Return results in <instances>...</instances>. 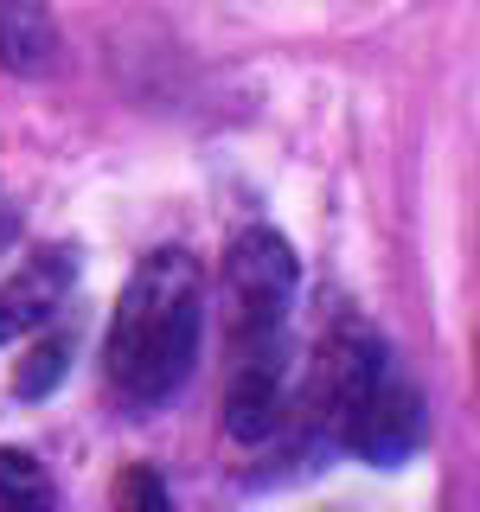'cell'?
<instances>
[{"instance_id":"cell-1","label":"cell","mask_w":480,"mask_h":512,"mask_svg":"<svg viewBox=\"0 0 480 512\" xmlns=\"http://www.w3.org/2000/svg\"><path fill=\"white\" fill-rule=\"evenodd\" d=\"M199 333H205V269L186 250H154L128 276L109 314L103 365L109 384L128 404H167L199 365Z\"/></svg>"},{"instance_id":"cell-5","label":"cell","mask_w":480,"mask_h":512,"mask_svg":"<svg viewBox=\"0 0 480 512\" xmlns=\"http://www.w3.org/2000/svg\"><path fill=\"white\" fill-rule=\"evenodd\" d=\"M416 442H423V391L384 372L372 384V397L359 404V423H352L346 448H359L372 468H404L416 455Z\"/></svg>"},{"instance_id":"cell-7","label":"cell","mask_w":480,"mask_h":512,"mask_svg":"<svg viewBox=\"0 0 480 512\" xmlns=\"http://www.w3.org/2000/svg\"><path fill=\"white\" fill-rule=\"evenodd\" d=\"M58 52V26L45 0H0V64L20 77H39Z\"/></svg>"},{"instance_id":"cell-6","label":"cell","mask_w":480,"mask_h":512,"mask_svg":"<svg viewBox=\"0 0 480 512\" xmlns=\"http://www.w3.org/2000/svg\"><path fill=\"white\" fill-rule=\"evenodd\" d=\"M71 282H77L71 250H39L13 282H0V346L26 340V333H45V320L64 308Z\"/></svg>"},{"instance_id":"cell-2","label":"cell","mask_w":480,"mask_h":512,"mask_svg":"<svg viewBox=\"0 0 480 512\" xmlns=\"http://www.w3.org/2000/svg\"><path fill=\"white\" fill-rule=\"evenodd\" d=\"M378 378H384V340L372 333V320H359V314L333 320L327 340L308 359L295 404H288V423L308 429L314 448H346L352 423H359V404L372 397Z\"/></svg>"},{"instance_id":"cell-3","label":"cell","mask_w":480,"mask_h":512,"mask_svg":"<svg viewBox=\"0 0 480 512\" xmlns=\"http://www.w3.org/2000/svg\"><path fill=\"white\" fill-rule=\"evenodd\" d=\"M301 288V263L288 250L282 231H237L231 237V256H224V301L237 314V333H276L288 320V301Z\"/></svg>"},{"instance_id":"cell-10","label":"cell","mask_w":480,"mask_h":512,"mask_svg":"<svg viewBox=\"0 0 480 512\" xmlns=\"http://www.w3.org/2000/svg\"><path fill=\"white\" fill-rule=\"evenodd\" d=\"M116 500L128 506V500H148V506H167V487H160V480L154 474H128L122 480V493H116Z\"/></svg>"},{"instance_id":"cell-9","label":"cell","mask_w":480,"mask_h":512,"mask_svg":"<svg viewBox=\"0 0 480 512\" xmlns=\"http://www.w3.org/2000/svg\"><path fill=\"white\" fill-rule=\"evenodd\" d=\"M0 500L13 506H39L45 500V468L26 448H0Z\"/></svg>"},{"instance_id":"cell-8","label":"cell","mask_w":480,"mask_h":512,"mask_svg":"<svg viewBox=\"0 0 480 512\" xmlns=\"http://www.w3.org/2000/svg\"><path fill=\"white\" fill-rule=\"evenodd\" d=\"M64 372H71V346L58 340H32V352L20 359V372H13V391L20 397H52L58 384H64Z\"/></svg>"},{"instance_id":"cell-4","label":"cell","mask_w":480,"mask_h":512,"mask_svg":"<svg viewBox=\"0 0 480 512\" xmlns=\"http://www.w3.org/2000/svg\"><path fill=\"white\" fill-rule=\"evenodd\" d=\"M288 404H295V352L276 327L256 333L250 352L237 359L231 391H224V429H231V442H269L288 423Z\"/></svg>"}]
</instances>
